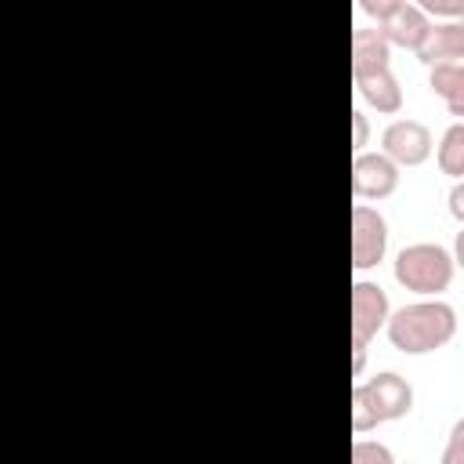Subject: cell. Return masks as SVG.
I'll use <instances>...</instances> for the list:
<instances>
[{"instance_id": "8992f818", "label": "cell", "mask_w": 464, "mask_h": 464, "mask_svg": "<svg viewBox=\"0 0 464 464\" xmlns=\"http://www.w3.org/2000/svg\"><path fill=\"white\" fill-rule=\"evenodd\" d=\"M388 294L377 286V283H366L359 279L352 286V341L366 344L370 337H377L381 326H388Z\"/></svg>"}, {"instance_id": "4fadbf2b", "label": "cell", "mask_w": 464, "mask_h": 464, "mask_svg": "<svg viewBox=\"0 0 464 464\" xmlns=\"http://www.w3.org/2000/svg\"><path fill=\"white\" fill-rule=\"evenodd\" d=\"M439 170L450 178H464V120L453 123L439 141Z\"/></svg>"}, {"instance_id": "5bb4252c", "label": "cell", "mask_w": 464, "mask_h": 464, "mask_svg": "<svg viewBox=\"0 0 464 464\" xmlns=\"http://www.w3.org/2000/svg\"><path fill=\"white\" fill-rule=\"evenodd\" d=\"M352 464H392V453L384 450V446H377V442H355L352 446Z\"/></svg>"}, {"instance_id": "277c9868", "label": "cell", "mask_w": 464, "mask_h": 464, "mask_svg": "<svg viewBox=\"0 0 464 464\" xmlns=\"http://www.w3.org/2000/svg\"><path fill=\"white\" fill-rule=\"evenodd\" d=\"M388 250V221L366 207V203H355L352 207V265L362 272V268H373Z\"/></svg>"}, {"instance_id": "3957f363", "label": "cell", "mask_w": 464, "mask_h": 464, "mask_svg": "<svg viewBox=\"0 0 464 464\" xmlns=\"http://www.w3.org/2000/svg\"><path fill=\"white\" fill-rule=\"evenodd\" d=\"M453 254L439 243H410L395 254V279L413 294H442L453 279Z\"/></svg>"}, {"instance_id": "ac0fdd59", "label": "cell", "mask_w": 464, "mask_h": 464, "mask_svg": "<svg viewBox=\"0 0 464 464\" xmlns=\"http://www.w3.org/2000/svg\"><path fill=\"white\" fill-rule=\"evenodd\" d=\"M450 214L464 225V178H457V185L450 188Z\"/></svg>"}, {"instance_id": "44dd1931", "label": "cell", "mask_w": 464, "mask_h": 464, "mask_svg": "<svg viewBox=\"0 0 464 464\" xmlns=\"http://www.w3.org/2000/svg\"><path fill=\"white\" fill-rule=\"evenodd\" d=\"M453 261L464 268V228L457 232V243H453Z\"/></svg>"}, {"instance_id": "ffe728a7", "label": "cell", "mask_w": 464, "mask_h": 464, "mask_svg": "<svg viewBox=\"0 0 464 464\" xmlns=\"http://www.w3.org/2000/svg\"><path fill=\"white\" fill-rule=\"evenodd\" d=\"M362 362H366V344L352 341V373H355V377L362 373Z\"/></svg>"}, {"instance_id": "6da1fadb", "label": "cell", "mask_w": 464, "mask_h": 464, "mask_svg": "<svg viewBox=\"0 0 464 464\" xmlns=\"http://www.w3.org/2000/svg\"><path fill=\"white\" fill-rule=\"evenodd\" d=\"M457 334V312L446 301H413L388 315V341L406 355L442 348Z\"/></svg>"}, {"instance_id": "7a4b0ae2", "label": "cell", "mask_w": 464, "mask_h": 464, "mask_svg": "<svg viewBox=\"0 0 464 464\" xmlns=\"http://www.w3.org/2000/svg\"><path fill=\"white\" fill-rule=\"evenodd\" d=\"M413 410V388L399 373H377L352 388V431L362 435L384 420H399Z\"/></svg>"}, {"instance_id": "8fae6325", "label": "cell", "mask_w": 464, "mask_h": 464, "mask_svg": "<svg viewBox=\"0 0 464 464\" xmlns=\"http://www.w3.org/2000/svg\"><path fill=\"white\" fill-rule=\"evenodd\" d=\"M417 58L428 69L439 65V62H464V18L460 22H446V25H431V36L417 51Z\"/></svg>"}, {"instance_id": "30bf717a", "label": "cell", "mask_w": 464, "mask_h": 464, "mask_svg": "<svg viewBox=\"0 0 464 464\" xmlns=\"http://www.w3.org/2000/svg\"><path fill=\"white\" fill-rule=\"evenodd\" d=\"M392 58V44L381 29H366L359 25L352 33V76L359 72H373V69H388Z\"/></svg>"}, {"instance_id": "5b68a950", "label": "cell", "mask_w": 464, "mask_h": 464, "mask_svg": "<svg viewBox=\"0 0 464 464\" xmlns=\"http://www.w3.org/2000/svg\"><path fill=\"white\" fill-rule=\"evenodd\" d=\"M399 185V163L388 152H355L352 160V192L359 199H384Z\"/></svg>"}, {"instance_id": "2e32d148", "label": "cell", "mask_w": 464, "mask_h": 464, "mask_svg": "<svg viewBox=\"0 0 464 464\" xmlns=\"http://www.w3.org/2000/svg\"><path fill=\"white\" fill-rule=\"evenodd\" d=\"M442 464H464V417L450 431V442L442 450Z\"/></svg>"}, {"instance_id": "7c38bea8", "label": "cell", "mask_w": 464, "mask_h": 464, "mask_svg": "<svg viewBox=\"0 0 464 464\" xmlns=\"http://www.w3.org/2000/svg\"><path fill=\"white\" fill-rule=\"evenodd\" d=\"M431 91L446 102L453 116L464 120V62H439L431 65Z\"/></svg>"}, {"instance_id": "ba28073f", "label": "cell", "mask_w": 464, "mask_h": 464, "mask_svg": "<svg viewBox=\"0 0 464 464\" xmlns=\"http://www.w3.org/2000/svg\"><path fill=\"white\" fill-rule=\"evenodd\" d=\"M381 33L388 36L392 47H402V51H420L431 36V14L420 11L417 4H402L395 14H388L381 22Z\"/></svg>"}, {"instance_id": "9a60e30c", "label": "cell", "mask_w": 464, "mask_h": 464, "mask_svg": "<svg viewBox=\"0 0 464 464\" xmlns=\"http://www.w3.org/2000/svg\"><path fill=\"white\" fill-rule=\"evenodd\" d=\"M417 7L435 18H464V0H417Z\"/></svg>"}, {"instance_id": "d6986e66", "label": "cell", "mask_w": 464, "mask_h": 464, "mask_svg": "<svg viewBox=\"0 0 464 464\" xmlns=\"http://www.w3.org/2000/svg\"><path fill=\"white\" fill-rule=\"evenodd\" d=\"M352 127H355V141H352V149L362 152V145H366V112H362V109L352 112Z\"/></svg>"}, {"instance_id": "9c48e42d", "label": "cell", "mask_w": 464, "mask_h": 464, "mask_svg": "<svg viewBox=\"0 0 464 464\" xmlns=\"http://www.w3.org/2000/svg\"><path fill=\"white\" fill-rule=\"evenodd\" d=\"M352 80H355V91L362 94V102L373 105L377 112H399L402 109V87L392 76V65L388 69H373V72H359Z\"/></svg>"}, {"instance_id": "e0dca14e", "label": "cell", "mask_w": 464, "mask_h": 464, "mask_svg": "<svg viewBox=\"0 0 464 464\" xmlns=\"http://www.w3.org/2000/svg\"><path fill=\"white\" fill-rule=\"evenodd\" d=\"M402 4H406V0H359V7H362L370 18H377V22H384L388 14H395Z\"/></svg>"}, {"instance_id": "52a82bcc", "label": "cell", "mask_w": 464, "mask_h": 464, "mask_svg": "<svg viewBox=\"0 0 464 464\" xmlns=\"http://www.w3.org/2000/svg\"><path fill=\"white\" fill-rule=\"evenodd\" d=\"M381 145L399 167H420L431 156V130L417 120H395L384 127Z\"/></svg>"}]
</instances>
